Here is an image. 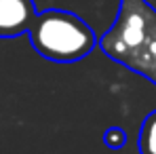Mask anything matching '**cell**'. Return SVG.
<instances>
[{
    "mask_svg": "<svg viewBox=\"0 0 156 154\" xmlns=\"http://www.w3.org/2000/svg\"><path fill=\"white\" fill-rule=\"evenodd\" d=\"M27 36L34 51L55 63L80 61L97 45L93 27L76 13L63 9H47L36 13Z\"/></svg>",
    "mask_w": 156,
    "mask_h": 154,
    "instance_id": "1",
    "label": "cell"
},
{
    "mask_svg": "<svg viewBox=\"0 0 156 154\" xmlns=\"http://www.w3.org/2000/svg\"><path fill=\"white\" fill-rule=\"evenodd\" d=\"M36 13L34 0H0V38L27 34Z\"/></svg>",
    "mask_w": 156,
    "mask_h": 154,
    "instance_id": "2",
    "label": "cell"
},
{
    "mask_svg": "<svg viewBox=\"0 0 156 154\" xmlns=\"http://www.w3.org/2000/svg\"><path fill=\"white\" fill-rule=\"evenodd\" d=\"M104 144L108 148H112V150H118V148H122L127 144V133L120 127H110L104 133Z\"/></svg>",
    "mask_w": 156,
    "mask_h": 154,
    "instance_id": "4",
    "label": "cell"
},
{
    "mask_svg": "<svg viewBox=\"0 0 156 154\" xmlns=\"http://www.w3.org/2000/svg\"><path fill=\"white\" fill-rule=\"evenodd\" d=\"M139 152L156 154V110L150 112L139 129Z\"/></svg>",
    "mask_w": 156,
    "mask_h": 154,
    "instance_id": "3",
    "label": "cell"
}]
</instances>
